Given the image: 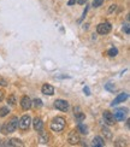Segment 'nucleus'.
Returning <instances> with one entry per match:
<instances>
[{"label": "nucleus", "instance_id": "1", "mask_svg": "<svg viewBox=\"0 0 130 147\" xmlns=\"http://www.w3.org/2000/svg\"><path fill=\"white\" fill-rule=\"evenodd\" d=\"M18 118L17 117H12L9 122H6V123L4 124V128H3V131L4 134H11L13 133L17 128H18Z\"/></svg>", "mask_w": 130, "mask_h": 147}, {"label": "nucleus", "instance_id": "22", "mask_svg": "<svg viewBox=\"0 0 130 147\" xmlns=\"http://www.w3.org/2000/svg\"><path fill=\"white\" fill-rule=\"evenodd\" d=\"M7 113H10V110L7 107H0V117H5Z\"/></svg>", "mask_w": 130, "mask_h": 147}, {"label": "nucleus", "instance_id": "18", "mask_svg": "<svg viewBox=\"0 0 130 147\" xmlns=\"http://www.w3.org/2000/svg\"><path fill=\"white\" fill-rule=\"evenodd\" d=\"M75 117H76V119L78 122H82L86 118V115L83 112H81V111H77V112H75Z\"/></svg>", "mask_w": 130, "mask_h": 147}, {"label": "nucleus", "instance_id": "15", "mask_svg": "<svg viewBox=\"0 0 130 147\" xmlns=\"http://www.w3.org/2000/svg\"><path fill=\"white\" fill-rule=\"evenodd\" d=\"M40 142L41 144H47L48 142V135L42 130H40Z\"/></svg>", "mask_w": 130, "mask_h": 147}, {"label": "nucleus", "instance_id": "20", "mask_svg": "<svg viewBox=\"0 0 130 147\" xmlns=\"http://www.w3.org/2000/svg\"><path fill=\"white\" fill-rule=\"evenodd\" d=\"M107 54H108V56L110 57H116L117 56V54H118V50H117V48H110V50H108V52H107Z\"/></svg>", "mask_w": 130, "mask_h": 147}, {"label": "nucleus", "instance_id": "12", "mask_svg": "<svg viewBox=\"0 0 130 147\" xmlns=\"http://www.w3.org/2000/svg\"><path fill=\"white\" fill-rule=\"evenodd\" d=\"M33 125H34V129L36 131H40V130H42V128H43V122H42V119L40 117H36L33 121Z\"/></svg>", "mask_w": 130, "mask_h": 147}, {"label": "nucleus", "instance_id": "31", "mask_svg": "<svg viewBox=\"0 0 130 147\" xmlns=\"http://www.w3.org/2000/svg\"><path fill=\"white\" fill-rule=\"evenodd\" d=\"M75 3H76V0H70V1H69V5L71 6V5H73Z\"/></svg>", "mask_w": 130, "mask_h": 147}, {"label": "nucleus", "instance_id": "14", "mask_svg": "<svg viewBox=\"0 0 130 147\" xmlns=\"http://www.w3.org/2000/svg\"><path fill=\"white\" fill-rule=\"evenodd\" d=\"M77 129L78 131L81 133V134H88V128H87L84 124H82V122H78V124H77Z\"/></svg>", "mask_w": 130, "mask_h": 147}, {"label": "nucleus", "instance_id": "6", "mask_svg": "<svg viewBox=\"0 0 130 147\" xmlns=\"http://www.w3.org/2000/svg\"><path fill=\"white\" fill-rule=\"evenodd\" d=\"M127 112H128V110H125V109H118V110H116L115 115H113V118L116 121H124L125 117H127Z\"/></svg>", "mask_w": 130, "mask_h": 147}, {"label": "nucleus", "instance_id": "25", "mask_svg": "<svg viewBox=\"0 0 130 147\" xmlns=\"http://www.w3.org/2000/svg\"><path fill=\"white\" fill-rule=\"evenodd\" d=\"M83 92L86 93V95H90V90H89V88L87 87V86H86V87L83 88Z\"/></svg>", "mask_w": 130, "mask_h": 147}, {"label": "nucleus", "instance_id": "3", "mask_svg": "<svg viewBox=\"0 0 130 147\" xmlns=\"http://www.w3.org/2000/svg\"><path fill=\"white\" fill-rule=\"evenodd\" d=\"M111 29H112V27H111V24L108 22H104V23H100L99 26L96 27V32L98 34H101V35H105V34H108L111 32Z\"/></svg>", "mask_w": 130, "mask_h": 147}, {"label": "nucleus", "instance_id": "17", "mask_svg": "<svg viewBox=\"0 0 130 147\" xmlns=\"http://www.w3.org/2000/svg\"><path fill=\"white\" fill-rule=\"evenodd\" d=\"M32 106H34L35 109H41L42 107V100L41 99H35L34 101H32Z\"/></svg>", "mask_w": 130, "mask_h": 147}, {"label": "nucleus", "instance_id": "28", "mask_svg": "<svg viewBox=\"0 0 130 147\" xmlns=\"http://www.w3.org/2000/svg\"><path fill=\"white\" fill-rule=\"evenodd\" d=\"M88 0H77V3L79 4V5H83V4H86Z\"/></svg>", "mask_w": 130, "mask_h": 147}, {"label": "nucleus", "instance_id": "19", "mask_svg": "<svg viewBox=\"0 0 130 147\" xmlns=\"http://www.w3.org/2000/svg\"><path fill=\"white\" fill-rule=\"evenodd\" d=\"M105 89H106V90H108V92H115L117 88H116V86H115L113 83L108 82V83H106V84H105Z\"/></svg>", "mask_w": 130, "mask_h": 147}, {"label": "nucleus", "instance_id": "23", "mask_svg": "<svg viewBox=\"0 0 130 147\" xmlns=\"http://www.w3.org/2000/svg\"><path fill=\"white\" fill-rule=\"evenodd\" d=\"M7 102L10 104V105H15L16 104V96L15 95H10L9 99H7Z\"/></svg>", "mask_w": 130, "mask_h": 147}, {"label": "nucleus", "instance_id": "24", "mask_svg": "<svg viewBox=\"0 0 130 147\" xmlns=\"http://www.w3.org/2000/svg\"><path fill=\"white\" fill-rule=\"evenodd\" d=\"M104 4V0H94L93 1V6L94 7H99V6H101Z\"/></svg>", "mask_w": 130, "mask_h": 147}, {"label": "nucleus", "instance_id": "26", "mask_svg": "<svg viewBox=\"0 0 130 147\" xmlns=\"http://www.w3.org/2000/svg\"><path fill=\"white\" fill-rule=\"evenodd\" d=\"M123 30L125 32V34H129V24H128V23L125 24L124 27H123Z\"/></svg>", "mask_w": 130, "mask_h": 147}, {"label": "nucleus", "instance_id": "27", "mask_svg": "<svg viewBox=\"0 0 130 147\" xmlns=\"http://www.w3.org/2000/svg\"><path fill=\"white\" fill-rule=\"evenodd\" d=\"M116 9H117V5H112V6H111V9L108 10V12H110V13H112L113 11H116Z\"/></svg>", "mask_w": 130, "mask_h": 147}, {"label": "nucleus", "instance_id": "2", "mask_svg": "<svg viewBox=\"0 0 130 147\" xmlns=\"http://www.w3.org/2000/svg\"><path fill=\"white\" fill-rule=\"evenodd\" d=\"M65 128V119L63 117H55L51 123V129L53 131H61Z\"/></svg>", "mask_w": 130, "mask_h": 147}, {"label": "nucleus", "instance_id": "11", "mask_svg": "<svg viewBox=\"0 0 130 147\" xmlns=\"http://www.w3.org/2000/svg\"><path fill=\"white\" fill-rule=\"evenodd\" d=\"M21 106L23 110H29L32 107V100H30V98L28 96H23L22 100H21Z\"/></svg>", "mask_w": 130, "mask_h": 147}, {"label": "nucleus", "instance_id": "21", "mask_svg": "<svg viewBox=\"0 0 130 147\" xmlns=\"http://www.w3.org/2000/svg\"><path fill=\"white\" fill-rule=\"evenodd\" d=\"M102 134H104V135L106 136L107 139H111V138H112V134H111V131L107 129L106 127H102Z\"/></svg>", "mask_w": 130, "mask_h": 147}, {"label": "nucleus", "instance_id": "7", "mask_svg": "<svg viewBox=\"0 0 130 147\" xmlns=\"http://www.w3.org/2000/svg\"><path fill=\"white\" fill-rule=\"evenodd\" d=\"M102 117H104V121L105 123L107 125H113L115 124V118H113V115L111 113L110 111H105L102 113Z\"/></svg>", "mask_w": 130, "mask_h": 147}, {"label": "nucleus", "instance_id": "13", "mask_svg": "<svg viewBox=\"0 0 130 147\" xmlns=\"http://www.w3.org/2000/svg\"><path fill=\"white\" fill-rule=\"evenodd\" d=\"M93 145H94L95 147H102V146H105V142H104L102 138L95 136L94 139H93Z\"/></svg>", "mask_w": 130, "mask_h": 147}, {"label": "nucleus", "instance_id": "4", "mask_svg": "<svg viewBox=\"0 0 130 147\" xmlns=\"http://www.w3.org/2000/svg\"><path fill=\"white\" fill-rule=\"evenodd\" d=\"M30 123H32V118L29 117V116H23L21 118V121L18 122V127H20L21 130H27L28 128L30 127Z\"/></svg>", "mask_w": 130, "mask_h": 147}, {"label": "nucleus", "instance_id": "29", "mask_svg": "<svg viewBox=\"0 0 130 147\" xmlns=\"http://www.w3.org/2000/svg\"><path fill=\"white\" fill-rule=\"evenodd\" d=\"M7 83H6V81H4V80H0V86H6Z\"/></svg>", "mask_w": 130, "mask_h": 147}, {"label": "nucleus", "instance_id": "16", "mask_svg": "<svg viewBox=\"0 0 130 147\" xmlns=\"http://www.w3.org/2000/svg\"><path fill=\"white\" fill-rule=\"evenodd\" d=\"M7 144H9V146H23L22 141L18 139H11L10 141H7Z\"/></svg>", "mask_w": 130, "mask_h": 147}, {"label": "nucleus", "instance_id": "5", "mask_svg": "<svg viewBox=\"0 0 130 147\" xmlns=\"http://www.w3.org/2000/svg\"><path fill=\"white\" fill-rule=\"evenodd\" d=\"M54 107L59 110V111H63V112H66L67 110H69V102L65 101V100H55L54 101Z\"/></svg>", "mask_w": 130, "mask_h": 147}, {"label": "nucleus", "instance_id": "30", "mask_svg": "<svg viewBox=\"0 0 130 147\" xmlns=\"http://www.w3.org/2000/svg\"><path fill=\"white\" fill-rule=\"evenodd\" d=\"M3 99H4V93H3L1 90H0V101H1Z\"/></svg>", "mask_w": 130, "mask_h": 147}, {"label": "nucleus", "instance_id": "10", "mask_svg": "<svg viewBox=\"0 0 130 147\" xmlns=\"http://www.w3.org/2000/svg\"><path fill=\"white\" fill-rule=\"evenodd\" d=\"M41 92H42V94H45V95H53L54 94V87L51 84L46 83V84L42 86Z\"/></svg>", "mask_w": 130, "mask_h": 147}, {"label": "nucleus", "instance_id": "8", "mask_svg": "<svg viewBox=\"0 0 130 147\" xmlns=\"http://www.w3.org/2000/svg\"><path fill=\"white\" fill-rule=\"evenodd\" d=\"M128 96H129L128 93H121V94H118L116 99L112 101V104H111V106H116V105H118V104L125 101V100L128 99Z\"/></svg>", "mask_w": 130, "mask_h": 147}, {"label": "nucleus", "instance_id": "9", "mask_svg": "<svg viewBox=\"0 0 130 147\" xmlns=\"http://www.w3.org/2000/svg\"><path fill=\"white\" fill-rule=\"evenodd\" d=\"M69 142L71 145H77L79 142V135L76 130H72L70 134H69Z\"/></svg>", "mask_w": 130, "mask_h": 147}]
</instances>
